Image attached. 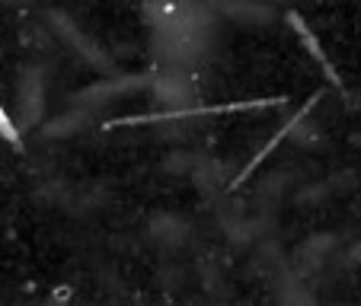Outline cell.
Segmentation results:
<instances>
[{
	"label": "cell",
	"mask_w": 361,
	"mask_h": 306,
	"mask_svg": "<svg viewBox=\"0 0 361 306\" xmlns=\"http://www.w3.org/2000/svg\"><path fill=\"white\" fill-rule=\"evenodd\" d=\"M285 96H272V99H246V102H221V106H195V109H176V112H150V115H131L116 118L106 128H122V125H154V122H173V118H189V115H224V112H250V109H269V106H285Z\"/></svg>",
	"instance_id": "cell-1"
},
{
	"label": "cell",
	"mask_w": 361,
	"mask_h": 306,
	"mask_svg": "<svg viewBox=\"0 0 361 306\" xmlns=\"http://www.w3.org/2000/svg\"><path fill=\"white\" fill-rule=\"evenodd\" d=\"M0 137L7 144H13L16 150H23V134H20V128L13 125V118H10V112H7V106L0 102Z\"/></svg>",
	"instance_id": "cell-4"
},
{
	"label": "cell",
	"mask_w": 361,
	"mask_h": 306,
	"mask_svg": "<svg viewBox=\"0 0 361 306\" xmlns=\"http://www.w3.org/2000/svg\"><path fill=\"white\" fill-rule=\"evenodd\" d=\"M320 99H323V89H320V93H314V96H310V102H304V106H300V109H298V112H294V115H291V122H288V125H285V128H281V131H279V134H275V137H272V141H269V144H266V147H262V150H259V153H256V157H252V160H250V163H246V170H243V172H240V176H237V179H233V182H231V189H240V185H243V182H246V179H250V176H252V172H256V166H262V163H266V160H269V153H272V150H275V147H279V144H281V141H285V137H288V134H291V128H298V125H300V118H307V112L314 109V106H317V102H320Z\"/></svg>",
	"instance_id": "cell-2"
},
{
	"label": "cell",
	"mask_w": 361,
	"mask_h": 306,
	"mask_svg": "<svg viewBox=\"0 0 361 306\" xmlns=\"http://www.w3.org/2000/svg\"><path fill=\"white\" fill-rule=\"evenodd\" d=\"M288 23H291V29H294V32H298L300 45H304L307 51L314 55V61H317V64H320V68H323V74H326V80L333 83V87H339V89H342V80H339V74H336L333 61H329V58H326V51H323V45H320V42H317V35L310 32V29H307V23L300 20L298 13H288Z\"/></svg>",
	"instance_id": "cell-3"
}]
</instances>
